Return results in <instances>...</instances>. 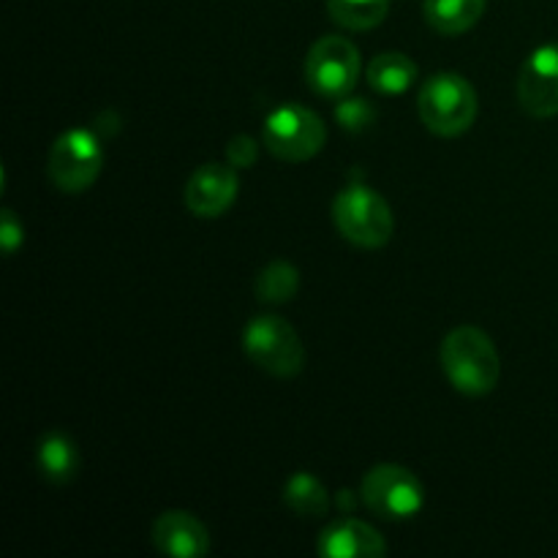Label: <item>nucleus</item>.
<instances>
[{
  "label": "nucleus",
  "instance_id": "12",
  "mask_svg": "<svg viewBox=\"0 0 558 558\" xmlns=\"http://www.w3.org/2000/svg\"><path fill=\"white\" fill-rule=\"evenodd\" d=\"M316 550L325 558H381L387 543L371 523L347 515L322 529Z\"/></svg>",
  "mask_w": 558,
  "mask_h": 558
},
{
  "label": "nucleus",
  "instance_id": "15",
  "mask_svg": "<svg viewBox=\"0 0 558 558\" xmlns=\"http://www.w3.org/2000/svg\"><path fill=\"white\" fill-rule=\"evenodd\" d=\"M417 80V65L403 52H381L368 65V85L381 96H401Z\"/></svg>",
  "mask_w": 558,
  "mask_h": 558
},
{
  "label": "nucleus",
  "instance_id": "2",
  "mask_svg": "<svg viewBox=\"0 0 558 558\" xmlns=\"http://www.w3.org/2000/svg\"><path fill=\"white\" fill-rule=\"evenodd\" d=\"M417 112L430 134L452 140L472 129L480 101L472 82L461 74H436L420 87Z\"/></svg>",
  "mask_w": 558,
  "mask_h": 558
},
{
  "label": "nucleus",
  "instance_id": "17",
  "mask_svg": "<svg viewBox=\"0 0 558 558\" xmlns=\"http://www.w3.org/2000/svg\"><path fill=\"white\" fill-rule=\"evenodd\" d=\"M327 14L347 31H371L390 14V0H327Z\"/></svg>",
  "mask_w": 558,
  "mask_h": 558
},
{
  "label": "nucleus",
  "instance_id": "14",
  "mask_svg": "<svg viewBox=\"0 0 558 558\" xmlns=\"http://www.w3.org/2000/svg\"><path fill=\"white\" fill-rule=\"evenodd\" d=\"M425 20L441 36H461L472 31L485 11V0H425Z\"/></svg>",
  "mask_w": 558,
  "mask_h": 558
},
{
  "label": "nucleus",
  "instance_id": "18",
  "mask_svg": "<svg viewBox=\"0 0 558 558\" xmlns=\"http://www.w3.org/2000/svg\"><path fill=\"white\" fill-rule=\"evenodd\" d=\"M300 289V272L298 267L289 265V262H270L265 270L256 276V298L262 303L270 305H281L289 303V300L298 294Z\"/></svg>",
  "mask_w": 558,
  "mask_h": 558
},
{
  "label": "nucleus",
  "instance_id": "3",
  "mask_svg": "<svg viewBox=\"0 0 558 558\" xmlns=\"http://www.w3.org/2000/svg\"><path fill=\"white\" fill-rule=\"evenodd\" d=\"M332 221L341 238L357 248H385L396 232V218L385 196L357 183L347 185L336 196Z\"/></svg>",
  "mask_w": 558,
  "mask_h": 558
},
{
  "label": "nucleus",
  "instance_id": "4",
  "mask_svg": "<svg viewBox=\"0 0 558 558\" xmlns=\"http://www.w3.org/2000/svg\"><path fill=\"white\" fill-rule=\"evenodd\" d=\"M243 349L256 368L278 379H292L305 365V349L298 330L276 314H262L248 322Z\"/></svg>",
  "mask_w": 558,
  "mask_h": 558
},
{
  "label": "nucleus",
  "instance_id": "5",
  "mask_svg": "<svg viewBox=\"0 0 558 558\" xmlns=\"http://www.w3.org/2000/svg\"><path fill=\"white\" fill-rule=\"evenodd\" d=\"M327 125L314 109L287 104L267 114L262 142L267 150L287 163H303L325 147Z\"/></svg>",
  "mask_w": 558,
  "mask_h": 558
},
{
  "label": "nucleus",
  "instance_id": "20",
  "mask_svg": "<svg viewBox=\"0 0 558 558\" xmlns=\"http://www.w3.org/2000/svg\"><path fill=\"white\" fill-rule=\"evenodd\" d=\"M256 156H259V142L248 134L232 136V142L227 145V161L232 163L234 169L254 167Z\"/></svg>",
  "mask_w": 558,
  "mask_h": 558
},
{
  "label": "nucleus",
  "instance_id": "21",
  "mask_svg": "<svg viewBox=\"0 0 558 558\" xmlns=\"http://www.w3.org/2000/svg\"><path fill=\"white\" fill-rule=\"evenodd\" d=\"M22 238H25V234H22V221L14 216V210L5 207L3 218H0V243H3L5 256H11L16 248H20Z\"/></svg>",
  "mask_w": 558,
  "mask_h": 558
},
{
  "label": "nucleus",
  "instance_id": "6",
  "mask_svg": "<svg viewBox=\"0 0 558 558\" xmlns=\"http://www.w3.org/2000/svg\"><path fill=\"white\" fill-rule=\"evenodd\" d=\"M363 505L385 521H409L425 505V488L417 474L398 463H379L363 477Z\"/></svg>",
  "mask_w": 558,
  "mask_h": 558
},
{
  "label": "nucleus",
  "instance_id": "9",
  "mask_svg": "<svg viewBox=\"0 0 558 558\" xmlns=\"http://www.w3.org/2000/svg\"><path fill=\"white\" fill-rule=\"evenodd\" d=\"M518 104L532 118L558 114V44L534 49L518 74Z\"/></svg>",
  "mask_w": 558,
  "mask_h": 558
},
{
  "label": "nucleus",
  "instance_id": "13",
  "mask_svg": "<svg viewBox=\"0 0 558 558\" xmlns=\"http://www.w3.org/2000/svg\"><path fill=\"white\" fill-rule=\"evenodd\" d=\"M80 447L63 430H47L36 447V469L47 483L65 485L80 472Z\"/></svg>",
  "mask_w": 558,
  "mask_h": 558
},
{
  "label": "nucleus",
  "instance_id": "8",
  "mask_svg": "<svg viewBox=\"0 0 558 558\" xmlns=\"http://www.w3.org/2000/svg\"><path fill=\"white\" fill-rule=\"evenodd\" d=\"M360 80V52L347 36H322L305 58V82L316 96L341 101Z\"/></svg>",
  "mask_w": 558,
  "mask_h": 558
},
{
  "label": "nucleus",
  "instance_id": "10",
  "mask_svg": "<svg viewBox=\"0 0 558 558\" xmlns=\"http://www.w3.org/2000/svg\"><path fill=\"white\" fill-rule=\"evenodd\" d=\"M240 191L232 163H202L185 183V207L199 218H218L234 205Z\"/></svg>",
  "mask_w": 558,
  "mask_h": 558
},
{
  "label": "nucleus",
  "instance_id": "7",
  "mask_svg": "<svg viewBox=\"0 0 558 558\" xmlns=\"http://www.w3.org/2000/svg\"><path fill=\"white\" fill-rule=\"evenodd\" d=\"M104 167V147L87 129H71L54 140L47 172L63 194H82L98 180Z\"/></svg>",
  "mask_w": 558,
  "mask_h": 558
},
{
  "label": "nucleus",
  "instance_id": "16",
  "mask_svg": "<svg viewBox=\"0 0 558 558\" xmlns=\"http://www.w3.org/2000/svg\"><path fill=\"white\" fill-rule=\"evenodd\" d=\"M283 505L300 518H325L330 510V494L319 477L311 472H298L283 485Z\"/></svg>",
  "mask_w": 558,
  "mask_h": 558
},
{
  "label": "nucleus",
  "instance_id": "1",
  "mask_svg": "<svg viewBox=\"0 0 558 558\" xmlns=\"http://www.w3.org/2000/svg\"><path fill=\"white\" fill-rule=\"evenodd\" d=\"M441 368L450 385L463 396H488L501 379V357L485 330L472 325L456 327L439 349Z\"/></svg>",
  "mask_w": 558,
  "mask_h": 558
},
{
  "label": "nucleus",
  "instance_id": "11",
  "mask_svg": "<svg viewBox=\"0 0 558 558\" xmlns=\"http://www.w3.org/2000/svg\"><path fill=\"white\" fill-rule=\"evenodd\" d=\"M150 539L158 554L172 558H202L210 554V532L189 510H167L153 521Z\"/></svg>",
  "mask_w": 558,
  "mask_h": 558
},
{
  "label": "nucleus",
  "instance_id": "19",
  "mask_svg": "<svg viewBox=\"0 0 558 558\" xmlns=\"http://www.w3.org/2000/svg\"><path fill=\"white\" fill-rule=\"evenodd\" d=\"M336 118H338V123H341L347 131H363V129H368V125L376 120V109L371 107L365 98L347 96V98H341V101H338Z\"/></svg>",
  "mask_w": 558,
  "mask_h": 558
}]
</instances>
